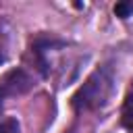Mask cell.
<instances>
[{
    "instance_id": "obj_4",
    "label": "cell",
    "mask_w": 133,
    "mask_h": 133,
    "mask_svg": "<svg viewBox=\"0 0 133 133\" xmlns=\"http://www.w3.org/2000/svg\"><path fill=\"white\" fill-rule=\"evenodd\" d=\"M114 15H116V17H121V19H127V17H131V15H133V2H131V0L118 2V4L114 6Z\"/></svg>"
},
{
    "instance_id": "obj_2",
    "label": "cell",
    "mask_w": 133,
    "mask_h": 133,
    "mask_svg": "<svg viewBox=\"0 0 133 133\" xmlns=\"http://www.w3.org/2000/svg\"><path fill=\"white\" fill-rule=\"evenodd\" d=\"M33 85H35V79L25 69H10V71H6L0 77V110H2L6 100L27 94L29 89H33Z\"/></svg>"
},
{
    "instance_id": "obj_6",
    "label": "cell",
    "mask_w": 133,
    "mask_h": 133,
    "mask_svg": "<svg viewBox=\"0 0 133 133\" xmlns=\"http://www.w3.org/2000/svg\"><path fill=\"white\" fill-rule=\"evenodd\" d=\"M0 133H21L19 123H17L15 118H6V121H2V123H0Z\"/></svg>"
},
{
    "instance_id": "obj_1",
    "label": "cell",
    "mask_w": 133,
    "mask_h": 133,
    "mask_svg": "<svg viewBox=\"0 0 133 133\" xmlns=\"http://www.w3.org/2000/svg\"><path fill=\"white\" fill-rule=\"evenodd\" d=\"M112 85H114L112 66H108V64L98 66L85 79V83L73 94V98H71L73 108L77 112H83V110H98V108L106 106V102L112 94Z\"/></svg>"
},
{
    "instance_id": "obj_5",
    "label": "cell",
    "mask_w": 133,
    "mask_h": 133,
    "mask_svg": "<svg viewBox=\"0 0 133 133\" xmlns=\"http://www.w3.org/2000/svg\"><path fill=\"white\" fill-rule=\"evenodd\" d=\"M6 46H8V33H6V23L0 21V62L6 58Z\"/></svg>"
},
{
    "instance_id": "obj_3",
    "label": "cell",
    "mask_w": 133,
    "mask_h": 133,
    "mask_svg": "<svg viewBox=\"0 0 133 133\" xmlns=\"http://www.w3.org/2000/svg\"><path fill=\"white\" fill-rule=\"evenodd\" d=\"M121 123L125 129L133 131V102H125V108H123V114H121Z\"/></svg>"
}]
</instances>
